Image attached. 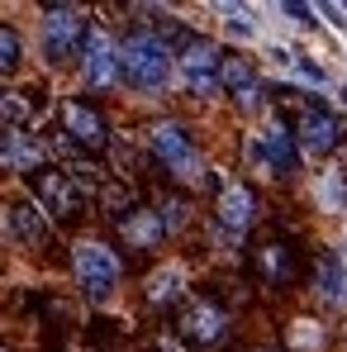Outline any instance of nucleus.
Returning a JSON list of instances; mask_svg holds the SVG:
<instances>
[{
	"label": "nucleus",
	"mask_w": 347,
	"mask_h": 352,
	"mask_svg": "<svg viewBox=\"0 0 347 352\" xmlns=\"http://www.w3.org/2000/svg\"><path fill=\"white\" fill-rule=\"evenodd\" d=\"M276 14H286V19H295L300 29H314V24H319L314 5H300V0H281V5H276Z\"/></svg>",
	"instance_id": "a878e982"
},
{
	"label": "nucleus",
	"mask_w": 347,
	"mask_h": 352,
	"mask_svg": "<svg viewBox=\"0 0 347 352\" xmlns=\"http://www.w3.org/2000/svg\"><path fill=\"white\" fill-rule=\"evenodd\" d=\"M29 119H34L29 96H19V91H0V129H29Z\"/></svg>",
	"instance_id": "b1692460"
},
{
	"label": "nucleus",
	"mask_w": 347,
	"mask_h": 352,
	"mask_svg": "<svg viewBox=\"0 0 347 352\" xmlns=\"http://www.w3.org/2000/svg\"><path fill=\"white\" fill-rule=\"evenodd\" d=\"M229 100H233V110H238V115H267V86H262V76H257V81H247L243 91H233Z\"/></svg>",
	"instance_id": "393cba45"
},
{
	"label": "nucleus",
	"mask_w": 347,
	"mask_h": 352,
	"mask_svg": "<svg viewBox=\"0 0 347 352\" xmlns=\"http://www.w3.org/2000/svg\"><path fill=\"white\" fill-rule=\"evenodd\" d=\"M86 29H91V14L81 5H48L38 14V58L48 62L53 72L67 62L81 58V43H86Z\"/></svg>",
	"instance_id": "39448f33"
},
{
	"label": "nucleus",
	"mask_w": 347,
	"mask_h": 352,
	"mask_svg": "<svg viewBox=\"0 0 347 352\" xmlns=\"http://www.w3.org/2000/svg\"><path fill=\"white\" fill-rule=\"evenodd\" d=\"M333 96H338V105H343V110H347V86H338V91H333Z\"/></svg>",
	"instance_id": "c85d7f7f"
},
{
	"label": "nucleus",
	"mask_w": 347,
	"mask_h": 352,
	"mask_svg": "<svg viewBox=\"0 0 347 352\" xmlns=\"http://www.w3.org/2000/svg\"><path fill=\"white\" fill-rule=\"evenodd\" d=\"M24 58H29V48H24V34H19L14 24H0V81L19 76Z\"/></svg>",
	"instance_id": "412c9836"
},
{
	"label": "nucleus",
	"mask_w": 347,
	"mask_h": 352,
	"mask_svg": "<svg viewBox=\"0 0 347 352\" xmlns=\"http://www.w3.org/2000/svg\"><path fill=\"white\" fill-rule=\"evenodd\" d=\"M0 234L10 238L14 248L38 252V248H48V238H53V219L38 210V200H34V195L14 190V195H5V200H0Z\"/></svg>",
	"instance_id": "0eeeda50"
},
{
	"label": "nucleus",
	"mask_w": 347,
	"mask_h": 352,
	"mask_svg": "<svg viewBox=\"0 0 347 352\" xmlns=\"http://www.w3.org/2000/svg\"><path fill=\"white\" fill-rule=\"evenodd\" d=\"M62 138L76 148V153H105L115 138H110V124L105 115L96 110V105H86V100H62Z\"/></svg>",
	"instance_id": "9b49d317"
},
{
	"label": "nucleus",
	"mask_w": 347,
	"mask_h": 352,
	"mask_svg": "<svg viewBox=\"0 0 347 352\" xmlns=\"http://www.w3.org/2000/svg\"><path fill=\"white\" fill-rule=\"evenodd\" d=\"M48 162V143L24 129H0V167L19 176H38Z\"/></svg>",
	"instance_id": "4468645a"
},
{
	"label": "nucleus",
	"mask_w": 347,
	"mask_h": 352,
	"mask_svg": "<svg viewBox=\"0 0 347 352\" xmlns=\"http://www.w3.org/2000/svg\"><path fill=\"white\" fill-rule=\"evenodd\" d=\"M295 148H300V157H328V153H338V143L347 138V124L328 105H304V115L295 119Z\"/></svg>",
	"instance_id": "9d476101"
},
{
	"label": "nucleus",
	"mask_w": 347,
	"mask_h": 352,
	"mask_svg": "<svg viewBox=\"0 0 347 352\" xmlns=\"http://www.w3.org/2000/svg\"><path fill=\"white\" fill-rule=\"evenodd\" d=\"M214 224H224L229 234L247 238L257 224V190L238 176H219V195H214Z\"/></svg>",
	"instance_id": "ddd939ff"
},
{
	"label": "nucleus",
	"mask_w": 347,
	"mask_h": 352,
	"mask_svg": "<svg viewBox=\"0 0 347 352\" xmlns=\"http://www.w3.org/2000/svg\"><path fill=\"white\" fill-rule=\"evenodd\" d=\"M76 72H81V86L96 91V96H105V91L119 86V38L105 29V24H91V29H86Z\"/></svg>",
	"instance_id": "6e6552de"
},
{
	"label": "nucleus",
	"mask_w": 347,
	"mask_h": 352,
	"mask_svg": "<svg viewBox=\"0 0 347 352\" xmlns=\"http://www.w3.org/2000/svg\"><path fill=\"white\" fill-rule=\"evenodd\" d=\"M314 205H319L324 214H343L347 210V176H343V167H324V172L314 176Z\"/></svg>",
	"instance_id": "aec40b11"
},
{
	"label": "nucleus",
	"mask_w": 347,
	"mask_h": 352,
	"mask_svg": "<svg viewBox=\"0 0 347 352\" xmlns=\"http://www.w3.org/2000/svg\"><path fill=\"white\" fill-rule=\"evenodd\" d=\"M71 281L91 305H110L124 286V257L96 234L76 238L71 243Z\"/></svg>",
	"instance_id": "7ed1b4c3"
},
{
	"label": "nucleus",
	"mask_w": 347,
	"mask_h": 352,
	"mask_svg": "<svg viewBox=\"0 0 347 352\" xmlns=\"http://www.w3.org/2000/svg\"><path fill=\"white\" fill-rule=\"evenodd\" d=\"M314 295L328 305V309H347V262L343 252H324L319 267H314Z\"/></svg>",
	"instance_id": "f3484780"
},
{
	"label": "nucleus",
	"mask_w": 347,
	"mask_h": 352,
	"mask_svg": "<svg viewBox=\"0 0 347 352\" xmlns=\"http://www.w3.org/2000/svg\"><path fill=\"white\" fill-rule=\"evenodd\" d=\"M153 210H157V219H162V234H167V238H176L181 229H186V224H190V200H186V195H167V200H157Z\"/></svg>",
	"instance_id": "5701e85b"
},
{
	"label": "nucleus",
	"mask_w": 347,
	"mask_h": 352,
	"mask_svg": "<svg viewBox=\"0 0 347 352\" xmlns=\"http://www.w3.org/2000/svg\"><path fill=\"white\" fill-rule=\"evenodd\" d=\"M343 262H347V248H343Z\"/></svg>",
	"instance_id": "7c9ffc66"
},
{
	"label": "nucleus",
	"mask_w": 347,
	"mask_h": 352,
	"mask_svg": "<svg viewBox=\"0 0 347 352\" xmlns=\"http://www.w3.org/2000/svg\"><path fill=\"white\" fill-rule=\"evenodd\" d=\"M119 86L138 100H162L176 86V53L143 24L119 38Z\"/></svg>",
	"instance_id": "f257e3e1"
},
{
	"label": "nucleus",
	"mask_w": 347,
	"mask_h": 352,
	"mask_svg": "<svg viewBox=\"0 0 347 352\" xmlns=\"http://www.w3.org/2000/svg\"><path fill=\"white\" fill-rule=\"evenodd\" d=\"M157 352H186V348H181V343H172V338H162V343H157Z\"/></svg>",
	"instance_id": "cd10ccee"
},
{
	"label": "nucleus",
	"mask_w": 347,
	"mask_h": 352,
	"mask_svg": "<svg viewBox=\"0 0 347 352\" xmlns=\"http://www.w3.org/2000/svg\"><path fill=\"white\" fill-rule=\"evenodd\" d=\"M34 200H38V210H43L53 224H67V219L86 214V200H91V195H81L76 181L62 172V167H58V172L43 167V172L34 176Z\"/></svg>",
	"instance_id": "f8f14e48"
},
{
	"label": "nucleus",
	"mask_w": 347,
	"mask_h": 352,
	"mask_svg": "<svg viewBox=\"0 0 347 352\" xmlns=\"http://www.w3.org/2000/svg\"><path fill=\"white\" fill-rule=\"evenodd\" d=\"M119 238H124V248H133V252H157V248L167 243L162 219H157L153 205H133V210L119 219Z\"/></svg>",
	"instance_id": "dca6fc26"
},
{
	"label": "nucleus",
	"mask_w": 347,
	"mask_h": 352,
	"mask_svg": "<svg viewBox=\"0 0 347 352\" xmlns=\"http://www.w3.org/2000/svg\"><path fill=\"white\" fill-rule=\"evenodd\" d=\"M190 295V267L186 262H157L148 276H143V300L153 309H172Z\"/></svg>",
	"instance_id": "2eb2a0df"
},
{
	"label": "nucleus",
	"mask_w": 347,
	"mask_h": 352,
	"mask_svg": "<svg viewBox=\"0 0 347 352\" xmlns=\"http://www.w3.org/2000/svg\"><path fill=\"white\" fill-rule=\"evenodd\" d=\"M252 352H276V348H252Z\"/></svg>",
	"instance_id": "c756f323"
},
{
	"label": "nucleus",
	"mask_w": 347,
	"mask_h": 352,
	"mask_svg": "<svg viewBox=\"0 0 347 352\" xmlns=\"http://www.w3.org/2000/svg\"><path fill=\"white\" fill-rule=\"evenodd\" d=\"M243 162L262 181H290L300 172V148H295V133H290L281 119H262L247 138H243Z\"/></svg>",
	"instance_id": "20e7f679"
},
{
	"label": "nucleus",
	"mask_w": 347,
	"mask_h": 352,
	"mask_svg": "<svg viewBox=\"0 0 347 352\" xmlns=\"http://www.w3.org/2000/svg\"><path fill=\"white\" fill-rule=\"evenodd\" d=\"M219 62H224V48H219L214 38L195 34V38L176 53V86H181L190 100H200V105L219 100V96H224V91H219Z\"/></svg>",
	"instance_id": "423d86ee"
},
{
	"label": "nucleus",
	"mask_w": 347,
	"mask_h": 352,
	"mask_svg": "<svg viewBox=\"0 0 347 352\" xmlns=\"http://www.w3.org/2000/svg\"><path fill=\"white\" fill-rule=\"evenodd\" d=\"M210 243H214L224 257H238V252H243V238L229 234V229H224V224H214V219H210Z\"/></svg>",
	"instance_id": "bb28decb"
},
{
	"label": "nucleus",
	"mask_w": 347,
	"mask_h": 352,
	"mask_svg": "<svg viewBox=\"0 0 347 352\" xmlns=\"http://www.w3.org/2000/svg\"><path fill=\"white\" fill-rule=\"evenodd\" d=\"M257 267H262L267 286H286V281H290V252H286V243H262V248H257Z\"/></svg>",
	"instance_id": "4be33fe9"
},
{
	"label": "nucleus",
	"mask_w": 347,
	"mask_h": 352,
	"mask_svg": "<svg viewBox=\"0 0 347 352\" xmlns=\"http://www.w3.org/2000/svg\"><path fill=\"white\" fill-rule=\"evenodd\" d=\"M214 14H219L224 38L238 43V48H247V43H257V38H262V19H257V10H252V5H214Z\"/></svg>",
	"instance_id": "a211bd4d"
},
{
	"label": "nucleus",
	"mask_w": 347,
	"mask_h": 352,
	"mask_svg": "<svg viewBox=\"0 0 347 352\" xmlns=\"http://www.w3.org/2000/svg\"><path fill=\"white\" fill-rule=\"evenodd\" d=\"M143 143H148L153 162L172 176L176 186L205 190V186L214 181V167L205 162V153H200L195 133H190L181 119H153V124H148V133H143Z\"/></svg>",
	"instance_id": "f03ea898"
},
{
	"label": "nucleus",
	"mask_w": 347,
	"mask_h": 352,
	"mask_svg": "<svg viewBox=\"0 0 347 352\" xmlns=\"http://www.w3.org/2000/svg\"><path fill=\"white\" fill-rule=\"evenodd\" d=\"M324 348H328V324L324 319L295 314L286 324V352H324Z\"/></svg>",
	"instance_id": "6ab92c4d"
},
{
	"label": "nucleus",
	"mask_w": 347,
	"mask_h": 352,
	"mask_svg": "<svg viewBox=\"0 0 347 352\" xmlns=\"http://www.w3.org/2000/svg\"><path fill=\"white\" fill-rule=\"evenodd\" d=\"M229 333H233V319L219 300H210V295L186 300V309H181V338L190 348H219Z\"/></svg>",
	"instance_id": "1a4fd4ad"
}]
</instances>
